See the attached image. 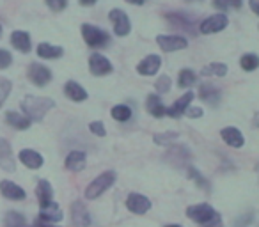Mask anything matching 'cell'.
<instances>
[{
    "label": "cell",
    "instance_id": "484cf974",
    "mask_svg": "<svg viewBox=\"0 0 259 227\" xmlns=\"http://www.w3.org/2000/svg\"><path fill=\"white\" fill-rule=\"evenodd\" d=\"M6 121H8V124H11L13 128H16V130H29L30 124H32V121H30L29 117H25L23 114H18V112H13V110H9L8 114H6Z\"/></svg>",
    "mask_w": 259,
    "mask_h": 227
},
{
    "label": "cell",
    "instance_id": "60d3db41",
    "mask_svg": "<svg viewBox=\"0 0 259 227\" xmlns=\"http://www.w3.org/2000/svg\"><path fill=\"white\" fill-rule=\"evenodd\" d=\"M45 2H47L48 8L55 13L62 11V9H66V6H68V0H45Z\"/></svg>",
    "mask_w": 259,
    "mask_h": 227
},
{
    "label": "cell",
    "instance_id": "3957f363",
    "mask_svg": "<svg viewBox=\"0 0 259 227\" xmlns=\"http://www.w3.org/2000/svg\"><path fill=\"white\" fill-rule=\"evenodd\" d=\"M82 37L91 48H103L110 43V36H108L107 30L89 25V23H83L82 25Z\"/></svg>",
    "mask_w": 259,
    "mask_h": 227
},
{
    "label": "cell",
    "instance_id": "30bf717a",
    "mask_svg": "<svg viewBox=\"0 0 259 227\" xmlns=\"http://www.w3.org/2000/svg\"><path fill=\"white\" fill-rule=\"evenodd\" d=\"M89 69L93 75L105 76V75H110L114 66H112V62L108 61L107 57H103L101 54H93L89 57Z\"/></svg>",
    "mask_w": 259,
    "mask_h": 227
},
{
    "label": "cell",
    "instance_id": "c3c4849f",
    "mask_svg": "<svg viewBox=\"0 0 259 227\" xmlns=\"http://www.w3.org/2000/svg\"><path fill=\"white\" fill-rule=\"evenodd\" d=\"M252 123H254V126L259 130V112H257V114H255V116H254V119H252Z\"/></svg>",
    "mask_w": 259,
    "mask_h": 227
},
{
    "label": "cell",
    "instance_id": "f1b7e54d",
    "mask_svg": "<svg viewBox=\"0 0 259 227\" xmlns=\"http://www.w3.org/2000/svg\"><path fill=\"white\" fill-rule=\"evenodd\" d=\"M202 76H226L227 75V66L224 62H211V64L202 68Z\"/></svg>",
    "mask_w": 259,
    "mask_h": 227
},
{
    "label": "cell",
    "instance_id": "4316f807",
    "mask_svg": "<svg viewBox=\"0 0 259 227\" xmlns=\"http://www.w3.org/2000/svg\"><path fill=\"white\" fill-rule=\"evenodd\" d=\"M62 54H64V50H62L61 47H54V44H48V43L37 44V55H39L41 59H48V61H52V59L62 57Z\"/></svg>",
    "mask_w": 259,
    "mask_h": 227
},
{
    "label": "cell",
    "instance_id": "ee69618b",
    "mask_svg": "<svg viewBox=\"0 0 259 227\" xmlns=\"http://www.w3.org/2000/svg\"><path fill=\"white\" fill-rule=\"evenodd\" d=\"M248 6H250V9L255 13V15H259V0H250Z\"/></svg>",
    "mask_w": 259,
    "mask_h": 227
},
{
    "label": "cell",
    "instance_id": "e0dca14e",
    "mask_svg": "<svg viewBox=\"0 0 259 227\" xmlns=\"http://www.w3.org/2000/svg\"><path fill=\"white\" fill-rule=\"evenodd\" d=\"M36 195H37V201H39V209L50 206L54 202V188H52L50 181L41 179L36 187Z\"/></svg>",
    "mask_w": 259,
    "mask_h": 227
},
{
    "label": "cell",
    "instance_id": "44dd1931",
    "mask_svg": "<svg viewBox=\"0 0 259 227\" xmlns=\"http://www.w3.org/2000/svg\"><path fill=\"white\" fill-rule=\"evenodd\" d=\"M146 110H148L153 117H156V119L167 116V108L163 107L158 94H148V98H146Z\"/></svg>",
    "mask_w": 259,
    "mask_h": 227
},
{
    "label": "cell",
    "instance_id": "ffe728a7",
    "mask_svg": "<svg viewBox=\"0 0 259 227\" xmlns=\"http://www.w3.org/2000/svg\"><path fill=\"white\" fill-rule=\"evenodd\" d=\"M188 156H190V151L187 148H183V146H174L165 153V160L172 163L174 167H183Z\"/></svg>",
    "mask_w": 259,
    "mask_h": 227
},
{
    "label": "cell",
    "instance_id": "7dc6e473",
    "mask_svg": "<svg viewBox=\"0 0 259 227\" xmlns=\"http://www.w3.org/2000/svg\"><path fill=\"white\" fill-rule=\"evenodd\" d=\"M124 2H128V4H135V6H142L146 0H124Z\"/></svg>",
    "mask_w": 259,
    "mask_h": 227
},
{
    "label": "cell",
    "instance_id": "603a6c76",
    "mask_svg": "<svg viewBox=\"0 0 259 227\" xmlns=\"http://www.w3.org/2000/svg\"><path fill=\"white\" fill-rule=\"evenodd\" d=\"M62 211L61 208H59L57 202H52L50 206H47V208L39 209V220L41 222H47V223H57L62 220Z\"/></svg>",
    "mask_w": 259,
    "mask_h": 227
},
{
    "label": "cell",
    "instance_id": "83f0119b",
    "mask_svg": "<svg viewBox=\"0 0 259 227\" xmlns=\"http://www.w3.org/2000/svg\"><path fill=\"white\" fill-rule=\"evenodd\" d=\"M4 227H30L27 218L20 211H8L4 216Z\"/></svg>",
    "mask_w": 259,
    "mask_h": 227
},
{
    "label": "cell",
    "instance_id": "bcb514c9",
    "mask_svg": "<svg viewBox=\"0 0 259 227\" xmlns=\"http://www.w3.org/2000/svg\"><path fill=\"white\" fill-rule=\"evenodd\" d=\"M96 2H98V0H80V4H82V6H94Z\"/></svg>",
    "mask_w": 259,
    "mask_h": 227
},
{
    "label": "cell",
    "instance_id": "1f68e13d",
    "mask_svg": "<svg viewBox=\"0 0 259 227\" xmlns=\"http://www.w3.org/2000/svg\"><path fill=\"white\" fill-rule=\"evenodd\" d=\"M112 117H114L115 121H119V123H124V121H128L130 117H132V108L128 107V105H115L114 108H112Z\"/></svg>",
    "mask_w": 259,
    "mask_h": 227
},
{
    "label": "cell",
    "instance_id": "e575fe53",
    "mask_svg": "<svg viewBox=\"0 0 259 227\" xmlns=\"http://www.w3.org/2000/svg\"><path fill=\"white\" fill-rule=\"evenodd\" d=\"M243 6V0H213V8L220 9V11H227V9H240Z\"/></svg>",
    "mask_w": 259,
    "mask_h": 227
},
{
    "label": "cell",
    "instance_id": "d590c367",
    "mask_svg": "<svg viewBox=\"0 0 259 227\" xmlns=\"http://www.w3.org/2000/svg\"><path fill=\"white\" fill-rule=\"evenodd\" d=\"M170 85H172V80H170L169 75H162L155 83V89L158 94H167L170 90Z\"/></svg>",
    "mask_w": 259,
    "mask_h": 227
},
{
    "label": "cell",
    "instance_id": "836d02e7",
    "mask_svg": "<svg viewBox=\"0 0 259 227\" xmlns=\"http://www.w3.org/2000/svg\"><path fill=\"white\" fill-rule=\"evenodd\" d=\"M240 66L245 71H254V69L259 68V57L255 54H245L240 59Z\"/></svg>",
    "mask_w": 259,
    "mask_h": 227
},
{
    "label": "cell",
    "instance_id": "ac0fdd59",
    "mask_svg": "<svg viewBox=\"0 0 259 227\" xmlns=\"http://www.w3.org/2000/svg\"><path fill=\"white\" fill-rule=\"evenodd\" d=\"M220 137H222V141L226 142L227 146H231V148L238 149V148H243V144H245V139H243V135H241V131L234 126L224 128V130L220 131Z\"/></svg>",
    "mask_w": 259,
    "mask_h": 227
},
{
    "label": "cell",
    "instance_id": "52a82bcc",
    "mask_svg": "<svg viewBox=\"0 0 259 227\" xmlns=\"http://www.w3.org/2000/svg\"><path fill=\"white\" fill-rule=\"evenodd\" d=\"M151 199H148L146 195L142 194H130L126 197V208L128 211L135 213V215H146V213L151 209Z\"/></svg>",
    "mask_w": 259,
    "mask_h": 227
},
{
    "label": "cell",
    "instance_id": "f6af8a7d",
    "mask_svg": "<svg viewBox=\"0 0 259 227\" xmlns=\"http://www.w3.org/2000/svg\"><path fill=\"white\" fill-rule=\"evenodd\" d=\"M30 227H55V225H54V223H47V222H41V220L37 218L36 222H34V223H32V225H30Z\"/></svg>",
    "mask_w": 259,
    "mask_h": 227
},
{
    "label": "cell",
    "instance_id": "4fadbf2b",
    "mask_svg": "<svg viewBox=\"0 0 259 227\" xmlns=\"http://www.w3.org/2000/svg\"><path fill=\"white\" fill-rule=\"evenodd\" d=\"M192 100H194V93H192V90L185 93L180 100H176L169 108H167V116L172 117V119H180L185 112H187V108L190 107Z\"/></svg>",
    "mask_w": 259,
    "mask_h": 227
},
{
    "label": "cell",
    "instance_id": "b9f144b4",
    "mask_svg": "<svg viewBox=\"0 0 259 227\" xmlns=\"http://www.w3.org/2000/svg\"><path fill=\"white\" fill-rule=\"evenodd\" d=\"M185 114H187L188 117H192V119H199V117L202 116V108H199V107H188Z\"/></svg>",
    "mask_w": 259,
    "mask_h": 227
},
{
    "label": "cell",
    "instance_id": "ba28073f",
    "mask_svg": "<svg viewBox=\"0 0 259 227\" xmlns=\"http://www.w3.org/2000/svg\"><path fill=\"white\" fill-rule=\"evenodd\" d=\"M71 222L75 227H91L93 218L83 201H75L71 204Z\"/></svg>",
    "mask_w": 259,
    "mask_h": 227
},
{
    "label": "cell",
    "instance_id": "f35d334b",
    "mask_svg": "<svg viewBox=\"0 0 259 227\" xmlns=\"http://www.w3.org/2000/svg\"><path fill=\"white\" fill-rule=\"evenodd\" d=\"M89 130H91V133H94L96 137H105V135H107L105 124L101 123V121H93V123L89 124Z\"/></svg>",
    "mask_w": 259,
    "mask_h": 227
},
{
    "label": "cell",
    "instance_id": "7402d4cb",
    "mask_svg": "<svg viewBox=\"0 0 259 227\" xmlns=\"http://www.w3.org/2000/svg\"><path fill=\"white\" fill-rule=\"evenodd\" d=\"M18 158H20V162H22L25 167H29V169H39L45 162L43 156H41L37 151H34V149H22Z\"/></svg>",
    "mask_w": 259,
    "mask_h": 227
},
{
    "label": "cell",
    "instance_id": "9c48e42d",
    "mask_svg": "<svg viewBox=\"0 0 259 227\" xmlns=\"http://www.w3.org/2000/svg\"><path fill=\"white\" fill-rule=\"evenodd\" d=\"M227 23H229L227 16L220 13V15H213V16H209V18L202 20L199 29H201L202 34H217V32H222L227 27Z\"/></svg>",
    "mask_w": 259,
    "mask_h": 227
},
{
    "label": "cell",
    "instance_id": "2e32d148",
    "mask_svg": "<svg viewBox=\"0 0 259 227\" xmlns=\"http://www.w3.org/2000/svg\"><path fill=\"white\" fill-rule=\"evenodd\" d=\"M220 96H222V93H220L219 87H215L213 83H202V85L199 87V98H201L204 103H208L209 107H217V105L220 103Z\"/></svg>",
    "mask_w": 259,
    "mask_h": 227
},
{
    "label": "cell",
    "instance_id": "6da1fadb",
    "mask_svg": "<svg viewBox=\"0 0 259 227\" xmlns=\"http://www.w3.org/2000/svg\"><path fill=\"white\" fill-rule=\"evenodd\" d=\"M55 107V101L50 98H39V96H27L22 101L23 116L29 117L30 121H43L45 116Z\"/></svg>",
    "mask_w": 259,
    "mask_h": 227
},
{
    "label": "cell",
    "instance_id": "681fc988",
    "mask_svg": "<svg viewBox=\"0 0 259 227\" xmlns=\"http://www.w3.org/2000/svg\"><path fill=\"white\" fill-rule=\"evenodd\" d=\"M165 227H181V225H178V223H169V225H165Z\"/></svg>",
    "mask_w": 259,
    "mask_h": 227
},
{
    "label": "cell",
    "instance_id": "f907efd6",
    "mask_svg": "<svg viewBox=\"0 0 259 227\" xmlns=\"http://www.w3.org/2000/svg\"><path fill=\"white\" fill-rule=\"evenodd\" d=\"M0 36H2V25H0Z\"/></svg>",
    "mask_w": 259,
    "mask_h": 227
},
{
    "label": "cell",
    "instance_id": "8fae6325",
    "mask_svg": "<svg viewBox=\"0 0 259 227\" xmlns=\"http://www.w3.org/2000/svg\"><path fill=\"white\" fill-rule=\"evenodd\" d=\"M156 43L163 52H178L188 47V41L183 36H165V34L156 36Z\"/></svg>",
    "mask_w": 259,
    "mask_h": 227
},
{
    "label": "cell",
    "instance_id": "4dcf8cb0",
    "mask_svg": "<svg viewBox=\"0 0 259 227\" xmlns=\"http://www.w3.org/2000/svg\"><path fill=\"white\" fill-rule=\"evenodd\" d=\"M178 137H180L178 131H162V133H155L153 141H155L156 146H169L172 142H176Z\"/></svg>",
    "mask_w": 259,
    "mask_h": 227
},
{
    "label": "cell",
    "instance_id": "d4e9b609",
    "mask_svg": "<svg viewBox=\"0 0 259 227\" xmlns=\"http://www.w3.org/2000/svg\"><path fill=\"white\" fill-rule=\"evenodd\" d=\"M11 44L20 50L22 54H29L30 48H32V43H30V36L23 30H15L11 34Z\"/></svg>",
    "mask_w": 259,
    "mask_h": 227
},
{
    "label": "cell",
    "instance_id": "ab89813d",
    "mask_svg": "<svg viewBox=\"0 0 259 227\" xmlns=\"http://www.w3.org/2000/svg\"><path fill=\"white\" fill-rule=\"evenodd\" d=\"M11 62H13V55L8 50H4V48H0V69L9 68Z\"/></svg>",
    "mask_w": 259,
    "mask_h": 227
},
{
    "label": "cell",
    "instance_id": "f546056e",
    "mask_svg": "<svg viewBox=\"0 0 259 227\" xmlns=\"http://www.w3.org/2000/svg\"><path fill=\"white\" fill-rule=\"evenodd\" d=\"M187 176H188V179L195 181V183H197V187L201 188V190L209 192V181L206 179V177L202 176V174L199 172L195 167H188V169H187Z\"/></svg>",
    "mask_w": 259,
    "mask_h": 227
},
{
    "label": "cell",
    "instance_id": "277c9868",
    "mask_svg": "<svg viewBox=\"0 0 259 227\" xmlns=\"http://www.w3.org/2000/svg\"><path fill=\"white\" fill-rule=\"evenodd\" d=\"M217 215H219V213L215 211V208H213V206H209V204H206V202L188 206V208H187V216L192 220V222L199 223V225H202V223L213 220Z\"/></svg>",
    "mask_w": 259,
    "mask_h": 227
},
{
    "label": "cell",
    "instance_id": "9a60e30c",
    "mask_svg": "<svg viewBox=\"0 0 259 227\" xmlns=\"http://www.w3.org/2000/svg\"><path fill=\"white\" fill-rule=\"evenodd\" d=\"M160 66H162V59H160L158 55L151 54L139 62L137 71H139V75H142V76H153L160 69Z\"/></svg>",
    "mask_w": 259,
    "mask_h": 227
},
{
    "label": "cell",
    "instance_id": "d6986e66",
    "mask_svg": "<svg viewBox=\"0 0 259 227\" xmlns=\"http://www.w3.org/2000/svg\"><path fill=\"white\" fill-rule=\"evenodd\" d=\"M87 155L83 151H71L64 160V165L71 172H80V170L85 169Z\"/></svg>",
    "mask_w": 259,
    "mask_h": 227
},
{
    "label": "cell",
    "instance_id": "cb8c5ba5",
    "mask_svg": "<svg viewBox=\"0 0 259 227\" xmlns=\"http://www.w3.org/2000/svg\"><path fill=\"white\" fill-rule=\"evenodd\" d=\"M64 94L69 98L71 101H75V103H82V101L87 100V90L83 89L80 83L73 82V80H69V82H66L64 85Z\"/></svg>",
    "mask_w": 259,
    "mask_h": 227
},
{
    "label": "cell",
    "instance_id": "8992f818",
    "mask_svg": "<svg viewBox=\"0 0 259 227\" xmlns=\"http://www.w3.org/2000/svg\"><path fill=\"white\" fill-rule=\"evenodd\" d=\"M108 18H110V22L114 23L115 36H119V37L128 36L130 30H132V23H130L128 15H126L122 9H112L110 15H108Z\"/></svg>",
    "mask_w": 259,
    "mask_h": 227
},
{
    "label": "cell",
    "instance_id": "7bdbcfd3",
    "mask_svg": "<svg viewBox=\"0 0 259 227\" xmlns=\"http://www.w3.org/2000/svg\"><path fill=\"white\" fill-rule=\"evenodd\" d=\"M199 227H224V222H222V218H220V215H217L213 220H209V222L202 223V225H199Z\"/></svg>",
    "mask_w": 259,
    "mask_h": 227
},
{
    "label": "cell",
    "instance_id": "74e56055",
    "mask_svg": "<svg viewBox=\"0 0 259 227\" xmlns=\"http://www.w3.org/2000/svg\"><path fill=\"white\" fill-rule=\"evenodd\" d=\"M252 220H254V213H252V211L241 213V215L238 216L236 220H234L233 227H248L252 223Z\"/></svg>",
    "mask_w": 259,
    "mask_h": 227
},
{
    "label": "cell",
    "instance_id": "5b68a950",
    "mask_svg": "<svg viewBox=\"0 0 259 227\" xmlns=\"http://www.w3.org/2000/svg\"><path fill=\"white\" fill-rule=\"evenodd\" d=\"M27 76H29L30 82L37 87H45L47 83L52 82V71L47 68V66L39 64V62H32V64L29 66Z\"/></svg>",
    "mask_w": 259,
    "mask_h": 227
},
{
    "label": "cell",
    "instance_id": "5bb4252c",
    "mask_svg": "<svg viewBox=\"0 0 259 227\" xmlns=\"http://www.w3.org/2000/svg\"><path fill=\"white\" fill-rule=\"evenodd\" d=\"M0 194L4 195L6 199H9V201H23V199L27 197L25 190H23L20 185L13 183V181H0Z\"/></svg>",
    "mask_w": 259,
    "mask_h": 227
},
{
    "label": "cell",
    "instance_id": "7c38bea8",
    "mask_svg": "<svg viewBox=\"0 0 259 227\" xmlns=\"http://www.w3.org/2000/svg\"><path fill=\"white\" fill-rule=\"evenodd\" d=\"M0 169H4L6 172H15L16 170L13 148L6 139H0Z\"/></svg>",
    "mask_w": 259,
    "mask_h": 227
},
{
    "label": "cell",
    "instance_id": "d6a6232c",
    "mask_svg": "<svg viewBox=\"0 0 259 227\" xmlns=\"http://www.w3.org/2000/svg\"><path fill=\"white\" fill-rule=\"evenodd\" d=\"M195 82H197V75H195L192 69H181L180 76H178V85L187 89V87L194 85Z\"/></svg>",
    "mask_w": 259,
    "mask_h": 227
},
{
    "label": "cell",
    "instance_id": "8d00e7d4",
    "mask_svg": "<svg viewBox=\"0 0 259 227\" xmlns=\"http://www.w3.org/2000/svg\"><path fill=\"white\" fill-rule=\"evenodd\" d=\"M13 89V83L11 80L4 78V76H0V107L6 103V100H8L9 93H11Z\"/></svg>",
    "mask_w": 259,
    "mask_h": 227
},
{
    "label": "cell",
    "instance_id": "7a4b0ae2",
    "mask_svg": "<svg viewBox=\"0 0 259 227\" xmlns=\"http://www.w3.org/2000/svg\"><path fill=\"white\" fill-rule=\"evenodd\" d=\"M115 179H117L115 170H105L103 174H100L98 177H94V179L87 185L83 195H85V199H89V201H94V199L101 197V195H103L105 192H107L108 188L115 183Z\"/></svg>",
    "mask_w": 259,
    "mask_h": 227
}]
</instances>
